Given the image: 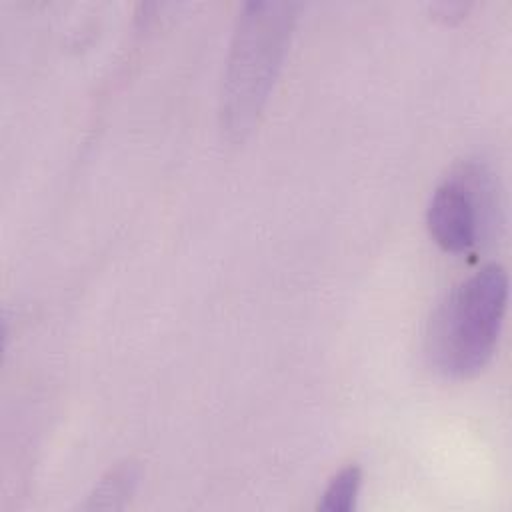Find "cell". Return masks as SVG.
Wrapping results in <instances>:
<instances>
[{"label": "cell", "mask_w": 512, "mask_h": 512, "mask_svg": "<svg viewBox=\"0 0 512 512\" xmlns=\"http://www.w3.org/2000/svg\"><path fill=\"white\" fill-rule=\"evenodd\" d=\"M292 2H248L238 14L220 90V126L242 142L258 122L282 66L294 22Z\"/></svg>", "instance_id": "cell-1"}, {"label": "cell", "mask_w": 512, "mask_h": 512, "mask_svg": "<svg viewBox=\"0 0 512 512\" xmlns=\"http://www.w3.org/2000/svg\"><path fill=\"white\" fill-rule=\"evenodd\" d=\"M506 302L508 276L500 264H486L452 286L428 324L430 366L454 380L484 370L502 332Z\"/></svg>", "instance_id": "cell-2"}, {"label": "cell", "mask_w": 512, "mask_h": 512, "mask_svg": "<svg viewBox=\"0 0 512 512\" xmlns=\"http://www.w3.org/2000/svg\"><path fill=\"white\" fill-rule=\"evenodd\" d=\"M490 210L492 188L488 172L478 164H466L444 178L432 192L426 224L442 250L464 254L482 238Z\"/></svg>", "instance_id": "cell-3"}, {"label": "cell", "mask_w": 512, "mask_h": 512, "mask_svg": "<svg viewBox=\"0 0 512 512\" xmlns=\"http://www.w3.org/2000/svg\"><path fill=\"white\" fill-rule=\"evenodd\" d=\"M362 486V470L354 464L342 468L322 492L318 510L322 512H352Z\"/></svg>", "instance_id": "cell-4"}, {"label": "cell", "mask_w": 512, "mask_h": 512, "mask_svg": "<svg viewBox=\"0 0 512 512\" xmlns=\"http://www.w3.org/2000/svg\"><path fill=\"white\" fill-rule=\"evenodd\" d=\"M136 482L134 466H118L108 472L106 478L92 492L86 508H122L124 498L132 494Z\"/></svg>", "instance_id": "cell-5"}]
</instances>
